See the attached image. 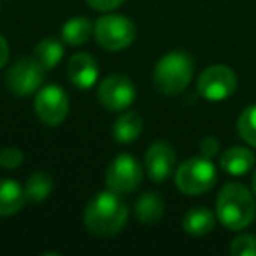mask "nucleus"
Listing matches in <instances>:
<instances>
[{
    "instance_id": "6",
    "label": "nucleus",
    "mask_w": 256,
    "mask_h": 256,
    "mask_svg": "<svg viewBox=\"0 0 256 256\" xmlns=\"http://www.w3.org/2000/svg\"><path fill=\"white\" fill-rule=\"evenodd\" d=\"M142 182V167L136 156L121 153L109 164L106 172V184L109 190L126 195L136 192Z\"/></svg>"
},
{
    "instance_id": "16",
    "label": "nucleus",
    "mask_w": 256,
    "mask_h": 256,
    "mask_svg": "<svg viewBox=\"0 0 256 256\" xmlns=\"http://www.w3.org/2000/svg\"><path fill=\"white\" fill-rule=\"evenodd\" d=\"M216 226V216L207 207H193L182 218V228L186 234L193 237H202L214 230Z\"/></svg>"
},
{
    "instance_id": "13",
    "label": "nucleus",
    "mask_w": 256,
    "mask_h": 256,
    "mask_svg": "<svg viewBox=\"0 0 256 256\" xmlns=\"http://www.w3.org/2000/svg\"><path fill=\"white\" fill-rule=\"evenodd\" d=\"M220 167L230 176H246L254 167V153L244 146L228 148L220 158Z\"/></svg>"
},
{
    "instance_id": "19",
    "label": "nucleus",
    "mask_w": 256,
    "mask_h": 256,
    "mask_svg": "<svg viewBox=\"0 0 256 256\" xmlns=\"http://www.w3.org/2000/svg\"><path fill=\"white\" fill-rule=\"evenodd\" d=\"M32 56L39 62L44 70H51L64 58V44L56 39H44L36 46Z\"/></svg>"
},
{
    "instance_id": "11",
    "label": "nucleus",
    "mask_w": 256,
    "mask_h": 256,
    "mask_svg": "<svg viewBox=\"0 0 256 256\" xmlns=\"http://www.w3.org/2000/svg\"><path fill=\"white\" fill-rule=\"evenodd\" d=\"M148 178L154 182H164L176 172V151L167 140H156L144 156Z\"/></svg>"
},
{
    "instance_id": "10",
    "label": "nucleus",
    "mask_w": 256,
    "mask_h": 256,
    "mask_svg": "<svg viewBox=\"0 0 256 256\" xmlns=\"http://www.w3.org/2000/svg\"><path fill=\"white\" fill-rule=\"evenodd\" d=\"M137 98V90L128 76H107L98 84V100L109 110H124Z\"/></svg>"
},
{
    "instance_id": "8",
    "label": "nucleus",
    "mask_w": 256,
    "mask_h": 256,
    "mask_svg": "<svg viewBox=\"0 0 256 256\" xmlns=\"http://www.w3.org/2000/svg\"><path fill=\"white\" fill-rule=\"evenodd\" d=\"M44 68L34 56L18 58L6 74V86L18 96L32 95L44 81Z\"/></svg>"
},
{
    "instance_id": "1",
    "label": "nucleus",
    "mask_w": 256,
    "mask_h": 256,
    "mask_svg": "<svg viewBox=\"0 0 256 256\" xmlns=\"http://www.w3.org/2000/svg\"><path fill=\"white\" fill-rule=\"evenodd\" d=\"M128 221V206L120 193L100 192L84 209V226L98 238H109L120 234Z\"/></svg>"
},
{
    "instance_id": "22",
    "label": "nucleus",
    "mask_w": 256,
    "mask_h": 256,
    "mask_svg": "<svg viewBox=\"0 0 256 256\" xmlns=\"http://www.w3.org/2000/svg\"><path fill=\"white\" fill-rule=\"evenodd\" d=\"M230 254L256 256V237L251 234H242L238 237H235L230 244Z\"/></svg>"
},
{
    "instance_id": "26",
    "label": "nucleus",
    "mask_w": 256,
    "mask_h": 256,
    "mask_svg": "<svg viewBox=\"0 0 256 256\" xmlns=\"http://www.w3.org/2000/svg\"><path fill=\"white\" fill-rule=\"evenodd\" d=\"M9 62V46L8 40L4 39V36H0V68L4 67Z\"/></svg>"
},
{
    "instance_id": "2",
    "label": "nucleus",
    "mask_w": 256,
    "mask_h": 256,
    "mask_svg": "<svg viewBox=\"0 0 256 256\" xmlns=\"http://www.w3.org/2000/svg\"><path fill=\"white\" fill-rule=\"evenodd\" d=\"M256 196L240 182H228L218 193L216 216L228 230H244L256 218Z\"/></svg>"
},
{
    "instance_id": "23",
    "label": "nucleus",
    "mask_w": 256,
    "mask_h": 256,
    "mask_svg": "<svg viewBox=\"0 0 256 256\" xmlns=\"http://www.w3.org/2000/svg\"><path fill=\"white\" fill-rule=\"evenodd\" d=\"M23 162V153L18 148H6L0 151V165L4 168H16Z\"/></svg>"
},
{
    "instance_id": "3",
    "label": "nucleus",
    "mask_w": 256,
    "mask_h": 256,
    "mask_svg": "<svg viewBox=\"0 0 256 256\" xmlns=\"http://www.w3.org/2000/svg\"><path fill=\"white\" fill-rule=\"evenodd\" d=\"M195 64L186 51H170L158 60L153 72V82L156 90L164 95H179L193 79Z\"/></svg>"
},
{
    "instance_id": "5",
    "label": "nucleus",
    "mask_w": 256,
    "mask_h": 256,
    "mask_svg": "<svg viewBox=\"0 0 256 256\" xmlns=\"http://www.w3.org/2000/svg\"><path fill=\"white\" fill-rule=\"evenodd\" d=\"M93 36L98 46L107 51H121L132 46L136 40L137 28L132 20L121 14H106L96 20Z\"/></svg>"
},
{
    "instance_id": "27",
    "label": "nucleus",
    "mask_w": 256,
    "mask_h": 256,
    "mask_svg": "<svg viewBox=\"0 0 256 256\" xmlns=\"http://www.w3.org/2000/svg\"><path fill=\"white\" fill-rule=\"evenodd\" d=\"M251 186H252V193H254V196H256V170H254V174H252V181H251Z\"/></svg>"
},
{
    "instance_id": "18",
    "label": "nucleus",
    "mask_w": 256,
    "mask_h": 256,
    "mask_svg": "<svg viewBox=\"0 0 256 256\" xmlns=\"http://www.w3.org/2000/svg\"><path fill=\"white\" fill-rule=\"evenodd\" d=\"M93 23L86 16H76L62 26V39L68 46H81L93 36Z\"/></svg>"
},
{
    "instance_id": "7",
    "label": "nucleus",
    "mask_w": 256,
    "mask_h": 256,
    "mask_svg": "<svg viewBox=\"0 0 256 256\" xmlns=\"http://www.w3.org/2000/svg\"><path fill=\"white\" fill-rule=\"evenodd\" d=\"M198 93L209 102H221L232 96L237 90V76L226 65H210L196 81Z\"/></svg>"
},
{
    "instance_id": "15",
    "label": "nucleus",
    "mask_w": 256,
    "mask_h": 256,
    "mask_svg": "<svg viewBox=\"0 0 256 256\" xmlns=\"http://www.w3.org/2000/svg\"><path fill=\"white\" fill-rule=\"evenodd\" d=\"M26 202L25 188L12 179H0V218L16 214Z\"/></svg>"
},
{
    "instance_id": "25",
    "label": "nucleus",
    "mask_w": 256,
    "mask_h": 256,
    "mask_svg": "<svg viewBox=\"0 0 256 256\" xmlns=\"http://www.w3.org/2000/svg\"><path fill=\"white\" fill-rule=\"evenodd\" d=\"M86 2H88L90 8L95 9V11L107 12V11H112V9H118L124 0H86Z\"/></svg>"
},
{
    "instance_id": "21",
    "label": "nucleus",
    "mask_w": 256,
    "mask_h": 256,
    "mask_svg": "<svg viewBox=\"0 0 256 256\" xmlns=\"http://www.w3.org/2000/svg\"><path fill=\"white\" fill-rule=\"evenodd\" d=\"M237 130L238 136L249 144V146L256 148V104L254 106L246 107L240 112L237 121Z\"/></svg>"
},
{
    "instance_id": "14",
    "label": "nucleus",
    "mask_w": 256,
    "mask_h": 256,
    "mask_svg": "<svg viewBox=\"0 0 256 256\" xmlns=\"http://www.w3.org/2000/svg\"><path fill=\"white\" fill-rule=\"evenodd\" d=\"M165 210V198L158 192H146L137 198L134 214L144 224H154L162 220Z\"/></svg>"
},
{
    "instance_id": "9",
    "label": "nucleus",
    "mask_w": 256,
    "mask_h": 256,
    "mask_svg": "<svg viewBox=\"0 0 256 256\" xmlns=\"http://www.w3.org/2000/svg\"><path fill=\"white\" fill-rule=\"evenodd\" d=\"M36 114L44 124L56 126L64 123L70 110V100L65 90L58 84H50L39 90L36 95Z\"/></svg>"
},
{
    "instance_id": "24",
    "label": "nucleus",
    "mask_w": 256,
    "mask_h": 256,
    "mask_svg": "<svg viewBox=\"0 0 256 256\" xmlns=\"http://www.w3.org/2000/svg\"><path fill=\"white\" fill-rule=\"evenodd\" d=\"M200 153H202V156H206V158L218 156V153H220V140L212 136L204 137L202 142H200Z\"/></svg>"
},
{
    "instance_id": "12",
    "label": "nucleus",
    "mask_w": 256,
    "mask_h": 256,
    "mask_svg": "<svg viewBox=\"0 0 256 256\" xmlns=\"http://www.w3.org/2000/svg\"><path fill=\"white\" fill-rule=\"evenodd\" d=\"M98 64L90 53H78L67 64V78L76 88L90 90L98 79Z\"/></svg>"
},
{
    "instance_id": "4",
    "label": "nucleus",
    "mask_w": 256,
    "mask_h": 256,
    "mask_svg": "<svg viewBox=\"0 0 256 256\" xmlns=\"http://www.w3.org/2000/svg\"><path fill=\"white\" fill-rule=\"evenodd\" d=\"M218 172L210 158L193 156L184 160L176 170V186L184 195H202L212 190Z\"/></svg>"
},
{
    "instance_id": "20",
    "label": "nucleus",
    "mask_w": 256,
    "mask_h": 256,
    "mask_svg": "<svg viewBox=\"0 0 256 256\" xmlns=\"http://www.w3.org/2000/svg\"><path fill=\"white\" fill-rule=\"evenodd\" d=\"M53 186L54 182L50 174H46V172H36V174L30 176L23 188H25V195L28 202L40 204L51 195Z\"/></svg>"
},
{
    "instance_id": "17",
    "label": "nucleus",
    "mask_w": 256,
    "mask_h": 256,
    "mask_svg": "<svg viewBox=\"0 0 256 256\" xmlns=\"http://www.w3.org/2000/svg\"><path fill=\"white\" fill-rule=\"evenodd\" d=\"M142 134V118L137 112H124L114 121L112 136L120 144H130Z\"/></svg>"
}]
</instances>
